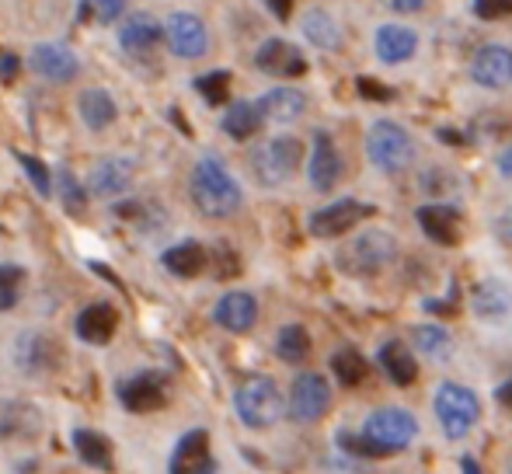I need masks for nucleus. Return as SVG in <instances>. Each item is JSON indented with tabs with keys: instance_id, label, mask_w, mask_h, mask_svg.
Instances as JSON below:
<instances>
[{
	"instance_id": "nucleus-34",
	"label": "nucleus",
	"mask_w": 512,
	"mask_h": 474,
	"mask_svg": "<svg viewBox=\"0 0 512 474\" xmlns=\"http://www.w3.org/2000/svg\"><path fill=\"white\" fill-rule=\"evenodd\" d=\"M276 353L279 359H286V363H304L310 356V335L304 325H286L279 328L276 335Z\"/></svg>"
},
{
	"instance_id": "nucleus-50",
	"label": "nucleus",
	"mask_w": 512,
	"mask_h": 474,
	"mask_svg": "<svg viewBox=\"0 0 512 474\" xmlns=\"http://www.w3.org/2000/svg\"><path fill=\"white\" fill-rule=\"evenodd\" d=\"M464 474H481V468H478V461H474V457H464Z\"/></svg>"
},
{
	"instance_id": "nucleus-6",
	"label": "nucleus",
	"mask_w": 512,
	"mask_h": 474,
	"mask_svg": "<svg viewBox=\"0 0 512 474\" xmlns=\"http://www.w3.org/2000/svg\"><path fill=\"white\" fill-rule=\"evenodd\" d=\"M300 157H304V147H300L297 136H272L269 143L255 147L251 154V171L262 185H283L293 171L300 168Z\"/></svg>"
},
{
	"instance_id": "nucleus-41",
	"label": "nucleus",
	"mask_w": 512,
	"mask_h": 474,
	"mask_svg": "<svg viewBox=\"0 0 512 474\" xmlns=\"http://www.w3.org/2000/svg\"><path fill=\"white\" fill-rule=\"evenodd\" d=\"M415 342L425 353H439V349H446V332L443 328H415Z\"/></svg>"
},
{
	"instance_id": "nucleus-10",
	"label": "nucleus",
	"mask_w": 512,
	"mask_h": 474,
	"mask_svg": "<svg viewBox=\"0 0 512 474\" xmlns=\"http://www.w3.org/2000/svg\"><path fill=\"white\" fill-rule=\"evenodd\" d=\"M366 217H373V206L359 203V199H338V203L324 206L310 217V234L314 237H338L352 231L356 224H363Z\"/></svg>"
},
{
	"instance_id": "nucleus-27",
	"label": "nucleus",
	"mask_w": 512,
	"mask_h": 474,
	"mask_svg": "<svg viewBox=\"0 0 512 474\" xmlns=\"http://www.w3.org/2000/svg\"><path fill=\"white\" fill-rule=\"evenodd\" d=\"M74 454L81 457L88 468H98V471H112L115 468V457H112V443L105 440L102 433L95 429H74Z\"/></svg>"
},
{
	"instance_id": "nucleus-37",
	"label": "nucleus",
	"mask_w": 512,
	"mask_h": 474,
	"mask_svg": "<svg viewBox=\"0 0 512 474\" xmlns=\"http://www.w3.org/2000/svg\"><path fill=\"white\" fill-rule=\"evenodd\" d=\"M21 279H25V272L21 269H14V265H0V314L11 311V307L18 304Z\"/></svg>"
},
{
	"instance_id": "nucleus-35",
	"label": "nucleus",
	"mask_w": 512,
	"mask_h": 474,
	"mask_svg": "<svg viewBox=\"0 0 512 474\" xmlns=\"http://www.w3.org/2000/svg\"><path fill=\"white\" fill-rule=\"evenodd\" d=\"M14 161H18L21 168H25V175L32 178L35 192L49 199V192H53V175H49L46 164H42L39 157H32V154H21V150H14Z\"/></svg>"
},
{
	"instance_id": "nucleus-7",
	"label": "nucleus",
	"mask_w": 512,
	"mask_h": 474,
	"mask_svg": "<svg viewBox=\"0 0 512 474\" xmlns=\"http://www.w3.org/2000/svg\"><path fill=\"white\" fill-rule=\"evenodd\" d=\"M415 433L418 422L411 419V412H405V408H377V412H370V419L363 426V436L377 443L384 457L405 450L415 440Z\"/></svg>"
},
{
	"instance_id": "nucleus-33",
	"label": "nucleus",
	"mask_w": 512,
	"mask_h": 474,
	"mask_svg": "<svg viewBox=\"0 0 512 474\" xmlns=\"http://www.w3.org/2000/svg\"><path fill=\"white\" fill-rule=\"evenodd\" d=\"M331 370H335V377L342 387H359L366 380V373H370V363L363 359V353H356L352 346H345L331 356Z\"/></svg>"
},
{
	"instance_id": "nucleus-18",
	"label": "nucleus",
	"mask_w": 512,
	"mask_h": 474,
	"mask_svg": "<svg viewBox=\"0 0 512 474\" xmlns=\"http://www.w3.org/2000/svg\"><path fill=\"white\" fill-rule=\"evenodd\" d=\"M255 67L269 77H300L307 70V60L293 42L269 39V42H262V49L255 53Z\"/></svg>"
},
{
	"instance_id": "nucleus-1",
	"label": "nucleus",
	"mask_w": 512,
	"mask_h": 474,
	"mask_svg": "<svg viewBox=\"0 0 512 474\" xmlns=\"http://www.w3.org/2000/svg\"><path fill=\"white\" fill-rule=\"evenodd\" d=\"M189 192H192V203L196 210L203 213L209 220H227L241 210V185L237 178L223 168V161L216 157H203V161L192 168L189 178Z\"/></svg>"
},
{
	"instance_id": "nucleus-43",
	"label": "nucleus",
	"mask_w": 512,
	"mask_h": 474,
	"mask_svg": "<svg viewBox=\"0 0 512 474\" xmlns=\"http://www.w3.org/2000/svg\"><path fill=\"white\" fill-rule=\"evenodd\" d=\"M88 7H91V14H95L98 21H115L122 11H126V0H88Z\"/></svg>"
},
{
	"instance_id": "nucleus-9",
	"label": "nucleus",
	"mask_w": 512,
	"mask_h": 474,
	"mask_svg": "<svg viewBox=\"0 0 512 474\" xmlns=\"http://www.w3.org/2000/svg\"><path fill=\"white\" fill-rule=\"evenodd\" d=\"M164 39H168L171 53L182 56V60H196L209 49V32L203 25V18L189 11H178L168 18V28H164Z\"/></svg>"
},
{
	"instance_id": "nucleus-48",
	"label": "nucleus",
	"mask_w": 512,
	"mask_h": 474,
	"mask_svg": "<svg viewBox=\"0 0 512 474\" xmlns=\"http://www.w3.org/2000/svg\"><path fill=\"white\" fill-rule=\"evenodd\" d=\"M499 171H502L506 178H512V147H506V150L499 154Z\"/></svg>"
},
{
	"instance_id": "nucleus-38",
	"label": "nucleus",
	"mask_w": 512,
	"mask_h": 474,
	"mask_svg": "<svg viewBox=\"0 0 512 474\" xmlns=\"http://www.w3.org/2000/svg\"><path fill=\"white\" fill-rule=\"evenodd\" d=\"M418 185H422L425 196H450V192L457 189V178H453L446 168H425L422 178H418Z\"/></svg>"
},
{
	"instance_id": "nucleus-20",
	"label": "nucleus",
	"mask_w": 512,
	"mask_h": 474,
	"mask_svg": "<svg viewBox=\"0 0 512 474\" xmlns=\"http://www.w3.org/2000/svg\"><path fill=\"white\" fill-rule=\"evenodd\" d=\"M213 321L227 332H251L258 321V300L244 290H230L216 300L213 307Z\"/></svg>"
},
{
	"instance_id": "nucleus-40",
	"label": "nucleus",
	"mask_w": 512,
	"mask_h": 474,
	"mask_svg": "<svg viewBox=\"0 0 512 474\" xmlns=\"http://www.w3.org/2000/svg\"><path fill=\"white\" fill-rule=\"evenodd\" d=\"M213 269H216V276H220V279H230V276H237V272H241L237 251L230 248V244H216V251H213Z\"/></svg>"
},
{
	"instance_id": "nucleus-44",
	"label": "nucleus",
	"mask_w": 512,
	"mask_h": 474,
	"mask_svg": "<svg viewBox=\"0 0 512 474\" xmlns=\"http://www.w3.org/2000/svg\"><path fill=\"white\" fill-rule=\"evenodd\" d=\"M359 95L363 98H373V102H391L394 98V91L387 88V84H380V81H373V77H359Z\"/></svg>"
},
{
	"instance_id": "nucleus-39",
	"label": "nucleus",
	"mask_w": 512,
	"mask_h": 474,
	"mask_svg": "<svg viewBox=\"0 0 512 474\" xmlns=\"http://www.w3.org/2000/svg\"><path fill=\"white\" fill-rule=\"evenodd\" d=\"M56 182H60L63 206H67L70 213H84V206H88V196H84V189L77 185V178L70 175V171H56Z\"/></svg>"
},
{
	"instance_id": "nucleus-25",
	"label": "nucleus",
	"mask_w": 512,
	"mask_h": 474,
	"mask_svg": "<svg viewBox=\"0 0 512 474\" xmlns=\"http://www.w3.org/2000/svg\"><path fill=\"white\" fill-rule=\"evenodd\" d=\"M258 109H262V116L272 122H293V119L304 116L307 98H304V91H297V88H272L262 95Z\"/></svg>"
},
{
	"instance_id": "nucleus-14",
	"label": "nucleus",
	"mask_w": 512,
	"mask_h": 474,
	"mask_svg": "<svg viewBox=\"0 0 512 474\" xmlns=\"http://www.w3.org/2000/svg\"><path fill=\"white\" fill-rule=\"evenodd\" d=\"M28 67H32L42 81L67 84V81H74V77H77L81 63H77V56L70 53L67 46H60V42H42V46H35L32 56H28Z\"/></svg>"
},
{
	"instance_id": "nucleus-29",
	"label": "nucleus",
	"mask_w": 512,
	"mask_h": 474,
	"mask_svg": "<svg viewBox=\"0 0 512 474\" xmlns=\"http://www.w3.org/2000/svg\"><path fill=\"white\" fill-rule=\"evenodd\" d=\"M77 112H81V119H84V126H88V129H105V126H112L115 116H119L112 95L102 91V88L81 91V98H77Z\"/></svg>"
},
{
	"instance_id": "nucleus-23",
	"label": "nucleus",
	"mask_w": 512,
	"mask_h": 474,
	"mask_svg": "<svg viewBox=\"0 0 512 474\" xmlns=\"http://www.w3.org/2000/svg\"><path fill=\"white\" fill-rule=\"evenodd\" d=\"M39 433V408L25 401H0V440H32Z\"/></svg>"
},
{
	"instance_id": "nucleus-13",
	"label": "nucleus",
	"mask_w": 512,
	"mask_h": 474,
	"mask_svg": "<svg viewBox=\"0 0 512 474\" xmlns=\"http://www.w3.org/2000/svg\"><path fill=\"white\" fill-rule=\"evenodd\" d=\"M471 81L488 91H502L512 84V49L509 46H481L471 60Z\"/></svg>"
},
{
	"instance_id": "nucleus-32",
	"label": "nucleus",
	"mask_w": 512,
	"mask_h": 474,
	"mask_svg": "<svg viewBox=\"0 0 512 474\" xmlns=\"http://www.w3.org/2000/svg\"><path fill=\"white\" fill-rule=\"evenodd\" d=\"M300 28H304L307 42H314L317 49L342 46V28H338V21L331 18L328 11H307L304 21H300Z\"/></svg>"
},
{
	"instance_id": "nucleus-21",
	"label": "nucleus",
	"mask_w": 512,
	"mask_h": 474,
	"mask_svg": "<svg viewBox=\"0 0 512 474\" xmlns=\"http://www.w3.org/2000/svg\"><path fill=\"white\" fill-rule=\"evenodd\" d=\"M129 185H133V164H129L126 157H105V161H98L88 175L91 196H102V199L122 196Z\"/></svg>"
},
{
	"instance_id": "nucleus-19",
	"label": "nucleus",
	"mask_w": 512,
	"mask_h": 474,
	"mask_svg": "<svg viewBox=\"0 0 512 474\" xmlns=\"http://www.w3.org/2000/svg\"><path fill=\"white\" fill-rule=\"evenodd\" d=\"M310 185H314L317 192H331L338 185V178H342V157H338L335 150V140H331L324 129H317L314 133V150H310Z\"/></svg>"
},
{
	"instance_id": "nucleus-36",
	"label": "nucleus",
	"mask_w": 512,
	"mask_h": 474,
	"mask_svg": "<svg viewBox=\"0 0 512 474\" xmlns=\"http://www.w3.org/2000/svg\"><path fill=\"white\" fill-rule=\"evenodd\" d=\"M196 91L206 98L209 105L227 102V95H230V74H227V70H213V74L199 77V81H196Z\"/></svg>"
},
{
	"instance_id": "nucleus-45",
	"label": "nucleus",
	"mask_w": 512,
	"mask_h": 474,
	"mask_svg": "<svg viewBox=\"0 0 512 474\" xmlns=\"http://www.w3.org/2000/svg\"><path fill=\"white\" fill-rule=\"evenodd\" d=\"M21 74V60L14 53H0V81L11 84Z\"/></svg>"
},
{
	"instance_id": "nucleus-5",
	"label": "nucleus",
	"mask_w": 512,
	"mask_h": 474,
	"mask_svg": "<svg viewBox=\"0 0 512 474\" xmlns=\"http://www.w3.org/2000/svg\"><path fill=\"white\" fill-rule=\"evenodd\" d=\"M436 419L450 440H464L481 419V401L471 387L464 384H443L436 391Z\"/></svg>"
},
{
	"instance_id": "nucleus-47",
	"label": "nucleus",
	"mask_w": 512,
	"mask_h": 474,
	"mask_svg": "<svg viewBox=\"0 0 512 474\" xmlns=\"http://www.w3.org/2000/svg\"><path fill=\"white\" fill-rule=\"evenodd\" d=\"M422 4H425V0H387V7H391V11H401V14L418 11Z\"/></svg>"
},
{
	"instance_id": "nucleus-49",
	"label": "nucleus",
	"mask_w": 512,
	"mask_h": 474,
	"mask_svg": "<svg viewBox=\"0 0 512 474\" xmlns=\"http://www.w3.org/2000/svg\"><path fill=\"white\" fill-rule=\"evenodd\" d=\"M495 398H499V405H506V408H512V380H506V384L495 391Z\"/></svg>"
},
{
	"instance_id": "nucleus-16",
	"label": "nucleus",
	"mask_w": 512,
	"mask_h": 474,
	"mask_svg": "<svg viewBox=\"0 0 512 474\" xmlns=\"http://www.w3.org/2000/svg\"><path fill=\"white\" fill-rule=\"evenodd\" d=\"M74 332L81 342L88 346H108L119 332V311H115L108 300H98V304H88L74 321Z\"/></svg>"
},
{
	"instance_id": "nucleus-4",
	"label": "nucleus",
	"mask_w": 512,
	"mask_h": 474,
	"mask_svg": "<svg viewBox=\"0 0 512 474\" xmlns=\"http://www.w3.org/2000/svg\"><path fill=\"white\" fill-rule=\"evenodd\" d=\"M394 255H398V241H394L387 231H366L359 234L356 241H349L342 251H338V269L349 272V276H377V272H384L387 265L394 262Z\"/></svg>"
},
{
	"instance_id": "nucleus-46",
	"label": "nucleus",
	"mask_w": 512,
	"mask_h": 474,
	"mask_svg": "<svg viewBox=\"0 0 512 474\" xmlns=\"http://www.w3.org/2000/svg\"><path fill=\"white\" fill-rule=\"evenodd\" d=\"M265 4H269V11L276 14L279 21H286V18H290V11H293V0H265Z\"/></svg>"
},
{
	"instance_id": "nucleus-3",
	"label": "nucleus",
	"mask_w": 512,
	"mask_h": 474,
	"mask_svg": "<svg viewBox=\"0 0 512 474\" xmlns=\"http://www.w3.org/2000/svg\"><path fill=\"white\" fill-rule=\"evenodd\" d=\"M366 157L387 175H398L415 161V140L401 122L377 119L366 133Z\"/></svg>"
},
{
	"instance_id": "nucleus-51",
	"label": "nucleus",
	"mask_w": 512,
	"mask_h": 474,
	"mask_svg": "<svg viewBox=\"0 0 512 474\" xmlns=\"http://www.w3.org/2000/svg\"><path fill=\"white\" fill-rule=\"evenodd\" d=\"M509 237H512V213H509Z\"/></svg>"
},
{
	"instance_id": "nucleus-42",
	"label": "nucleus",
	"mask_w": 512,
	"mask_h": 474,
	"mask_svg": "<svg viewBox=\"0 0 512 474\" xmlns=\"http://www.w3.org/2000/svg\"><path fill=\"white\" fill-rule=\"evenodd\" d=\"M474 14L485 21L506 18V14H512V0H474Z\"/></svg>"
},
{
	"instance_id": "nucleus-2",
	"label": "nucleus",
	"mask_w": 512,
	"mask_h": 474,
	"mask_svg": "<svg viewBox=\"0 0 512 474\" xmlns=\"http://www.w3.org/2000/svg\"><path fill=\"white\" fill-rule=\"evenodd\" d=\"M234 412L248 429H269L283 419L286 398H283V391H279L276 380L258 373V377H248L234 391Z\"/></svg>"
},
{
	"instance_id": "nucleus-17",
	"label": "nucleus",
	"mask_w": 512,
	"mask_h": 474,
	"mask_svg": "<svg viewBox=\"0 0 512 474\" xmlns=\"http://www.w3.org/2000/svg\"><path fill=\"white\" fill-rule=\"evenodd\" d=\"M11 356L21 373H46L56 366L60 349L39 332H18V339L11 342Z\"/></svg>"
},
{
	"instance_id": "nucleus-30",
	"label": "nucleus",
	"mask_w": 512,
	"mask_h": 474,
	"mask_svg": "<svg viewBox=\"0 0 512 474\" xmlns=\"http://www.w3.org/2000/svg\"><path fill=\"white\" fill-rule=\"evenodd\" d=\"M380 366H384V373L394 380L398 387H408V384H415V377H418V363H415V356L408 353V346L405 342H387L384 349H380Z\"/></svg>"
},
{
	"instance_id": "nucleus-26",
	"label": "nucleus",
	"mask_w": 512,
	"mask_h": 474,
	"mask_svg": "<svg viewBox=\"0 0 512 474\" xmlns=\"http://www.w3.org/2000/svg\"><path fill=\"white\" fill-rule=\"evenodd\" d=\"M418 35L408 25H384L377 32V56L384 63H405L415 56Z\"/></svg>"
},
{
	"instance_id": "nucleus-11",
	"label": "nucleus",
	"mask_w": 512,
	"mask_h": 474,
	"mask_svg": "<svg viewBox=\"0 0 512 474\" xmlns=\"http://www.w3.org/2000/svg\"><path fill=\"white\" fill-rule=\"evenodd\" d=\"M161 21L154 18V14L147 11H136L129 14L126 21H122L119 28V46L126 49V56H133V60H150L154 56V49L161 46Z\"/></svg>"
},
{
	"instance_id": "nucleus-12",
	"label": "nucleus",
	"mask_w": 512,
	"mask_h": 474,
	"mask_svg": "<svg viewBox=\"0 0 512 474\" xmlns=\"http://www.w3.org/2000/svg\"><path fill=\"white\" fill-rule=\"evenodd\" d=\"M119 401L126 412H157L168 405V384L161 373H136V377L122 380Z\"/></svg>"
},
{
	"instance_id": "nucleus-31",
	"label": "nucleus",
	"mask_w": 512,
	"mask_h": 474,
	"mask_svg": "<svg viewBox=\"0 0 512 474\" xmlns=\"http://www.w3.org/2000/svg\"><path fill=\"white\" fill-rule=\"evenodd\" d=\"M262 119L265 116L255 102H234L220 126H223V133L234 136V140H251V136L258 133V126H262Z\"/></svg>"
},
{
	"instance_id": "nucleus-22",
	"label": "nucleus",
	"mask_w": 512,
	"mask_h": 474,
	"mask_svg": "<svg viewBox=\"0 0 512 474\" xmlns=\"http://www.w3.org/2000/svg\"><path fill=\"white\" fill-rule=\"evenodd\" d=\"M418 227L425 231V237H432L436 244H457L460 241V213L457 206L446 203H429L415 213Z\"/></svg>"
},
{
	"instance_id": "nucleus-24",
	"label": "nucleus",
	"mask_w": 512,
	"mask_h": 474,
	"mask_svg": "<svg viewBox=\"0 0 512 474\" xmlns=\"http://www.w3.org/2000/svg\"><path fill=\"white\" fill-rule=\"evenodd\" d=\"M161 262H164V269H168L171 276L192 279L209 265V251L199 241H182V244H175V248L164 251Z\"/></svg>"
},
{
	"instance_id": "nucleus-8",
	"label": "nucleus",
	"mask_w": 512,
	"mask_h": 474,
	"mask_svg": "<svg viewBox=\"0 0 512 474\" xmlns=\"http://www.w3.org/2000/svg\"><path fill=\"white\" fill-rule=\"evenodd\" d=\"M331 408V387L321 373L307 370L290 387V415L297 422H317Z\"/></svg>"
},
{
	"instance_id": "nucleus-15",
	"label": "nucleus",
	"mask_w": 512,
	"mask_h": 474,
	"mask_svg": "<svg viewBox=\"0 0 512 474\" xmlns=\"http://www.w3.org/2000/svg\"><path fill=\"white\" fill-rule=\"evenodd\" d=\"M168 474H216V461L209 454V433L206 429H192L178 440L175 454H171Z\"/></svg>"
},
{
	"instance_id": "nucleus-28",
	"label": "nucleus",
	"mask_w": 512,
	"mask_h": 474,
	"mask_svg": "<svg viewBox=\"0 0 512 474\" xmlns=\"http://www.w3.org/2000/svg\"><path fill=\"white\" fill-rule=\"evenodd\" d=\"M512 311V293L499 279H481L474 290V314L485 321H499Z\"/></svg>"
}]
</instances>
